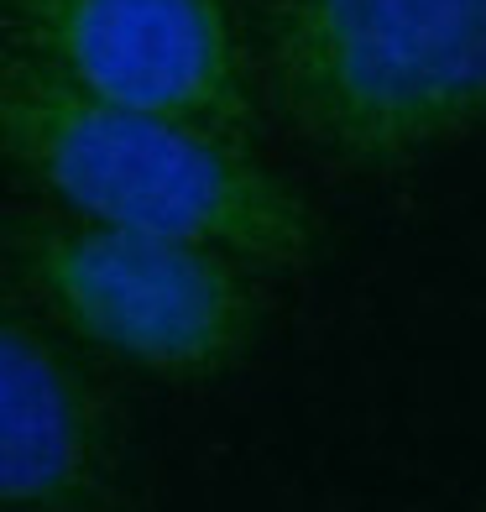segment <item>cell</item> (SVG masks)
I'll return each instance as SVG.
<instances>
[{
  "mask_svg": "<svg viewBox=\"0 0 486 512\" xmlns=\"http://www.w3.org/2000/svg\"><path fill=\"white\" fill-rule=\"evenodd\" d=\"M6 267L53 330L162 382H215L262 340L257 272L210 246L16 209Z\"/></svg>",
  "mask_w": 486,
  "mask_h": 512,
  "instance_id": "cell-3",
  "label": "cell"
},
{
  "mask_svg": "<svg viewBox=\"0 0 486 512\" xmlns=\"http://www.w3.org/2000/svg\"><path fill=\"white\" fill-rule=\"evenodd\" d=\"M262 110L293 142L387 168L486 126V0H246Z\"/></svg>",
  "mask_w": 486,
  "mask_h": 512,
  "instance_id": "cell-2",
  "label": "cell"
},
{
  "mask_svg": "<svg viewBox=\"0 0 486 512\" xmlns=\"http://www.w3.org/2000/svg\"><path fill=\"white\" fill-rule=\"evenodd\" d=\"M0 502L6 512H126V418L48 319L0 324Z\"/></svg>",
  "mask_w": 486,
  "mask_h": 512,
  "instance_id": "cell-5",
  "label": "cell"
},
{
  "mask_svg": "<svg viewBox=\"0 0 486 512\" xmlns=\"http://www.w3.org/2000/svg\"><path fill=\"white\" fill-rule=\"evenodd\" d=\"M0 152L53 209L157 241L210 246L251 272L304 267L314 209L257 147L230 136L110 110L6 63Z\"/></svg>",
  "mask_w": 486,
  "mask_h": 512,
  "instance_id": "cell-1",
  "label": "cell"
},
{
  "mask_svg": "<svg viewBox=\"0 0 486 512\" xmlns=\"http://www.w3.org/2000/svg\"><path fill=\"white\" fill-rule=\"evenodd\" d=\"M6 63L110 110L257 147L262 89L236 0H0Z\"/></svg>",
  "mask_w": 486,
  "mask_h": 512,
  "instance_id": "cell-4",
  "label": "cell"
}]
</instances>
